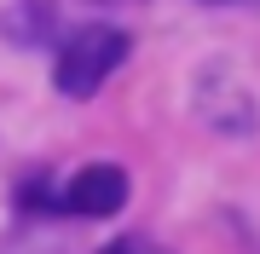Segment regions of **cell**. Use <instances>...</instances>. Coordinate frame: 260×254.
Here are the masks:
<instances>
[{
  "instance_id": "cell-1",
  "label": "cell",
  "mask_w": 260,
  "mask_h": 254,
  "mask_svg": "<svg viewBox=\"0 0 260 254\" xmlns=\"http://www.w3.org/2000/svg\"><path fill=\"white\" fill-rule=\"evenodd\" d=\"M121 58H127V35L110 23H87L81 35L64 41V52L52 64V81L64 98H93L110 81V69H121Z\"/></svg>"
},
{
  "instance_id": "cell-3",
  "label": "cell",
  "mask_w": 260,
  "mask_h": 254,
  "mask_svg": "<svg viewBox=\"0 0 260 254\" xmlns=\"http://www.w3.org/2000/svg\"><path fill=\"white\" fill-rule=\"evenodd\" d=\"M104 254H168V248H156L150 237H116V243L104 248Z\"/></svg>"
},
{
  "instance_id": "cell-2",
  "label": "cell",
  "mask_w": 260,
  "mask_h": 254,
  "mask_svg": "<svg viewBox=\"0 0 260 254\" xmlns=\"http://www.w3.org/2000/svg\"><path fill=\"white\" fill-rule=\"evenodd\" d=\"M121 202H127V173H121L116 162L81 168L70 179V191H64V208H70V214H87V220H110Z\"/></svg>"
}]
</instances>
